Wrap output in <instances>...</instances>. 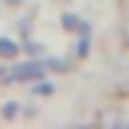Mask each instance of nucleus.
I'll use <instances>...</instances> for the list:
<instances>
[{
  "label": "nucleus",
  "mask_w": 129,
  "mask_h": 129,
  "mask_svg": "<svg viewBox=\"0 0 129 129\" xmlns=\"http://www.w3.org/2000/svg\"><path fill=\"white\" fill-rule=\"evenodd\" d=\"M39 78H48V66L45 57H27V60H12L6 63L3 84H33Z\"/></svg>",
  "instance_id": "obj_1"
},
{
  "label": "nucleus",
  "mask_w": 129,
  "mask_h": 129,
  "mask_svg": "<svg viewBox=\"0 0 129 129\" xmlns=\"http://www.w3.org/2000/svg\"><path fill=\"white\" fill-rule=\"evenodd\" d=\"M117 30H120V42L129 45V0H120V21H117Z\"/></svg>",
  "instance_id": "obj_4"
},
{
  "label": "nucleus",
  "mask_w": 129,
  "mask_h": 129,
  "mask_svg": "<svg viewBox=\"0 0 129 129\" xmlns=\"http://www.w3.org/2000/svg\"><path fill=\"white\" fill-rule=\"evenodd\" d=\"M66 57H69V54H66ZM66 57H48V54H45V66H48V72H57V75L69 72L75 57H72V60H66Z\"/></svg>",
  "instance_id": "obj_5"
},
{
  "label": "nucleus",
  "mask_w": 129,
  "mask_h": 129,
  "mask_svg": "<svg viewBox=\"0 0 129 129\" xmlns=\"http://www.w3.org/2000/svg\"><path fill=\"white\" fill-rule=\"evenodd\" d=\"M21 111H24V108H21V102H18V99H6V102L0 105V117H3V120H15Z\"/></svg>",
  "instance_id": "obj_8"
},
{
  "label": "nucleus",
  "mask_w": 129,
  "mask_h": 129,
  "mask_svg": "<svg viewBox=\"0 0 129 129\" xmlns=\"http://www.w3.org/2000/svg\"><path fill=\"white\" fill-rule=\"evenodd\" d=\"M72 57L75 60H87L90 57V36H78V42L72 48Z\"/></svg>",
  "instance_id": "obj_9"
},
{
  "label": "nucleus",
  "mask_w": 129,
  "mask_h": 129,
  "mask_svg": "<svg viewBox=\"0 0 129 129\" xmlns=\"http://www.w3.org/2000/svg\"><path fill=\"white\" fill-rule=\"evenodd\" d=\"M21 45H24V54H30V57H45V45H42V42H33L30 36L21 39Z\"/></svg>",
  "instance_id": "obj_10"
},
{
  "label": "nucleus",
  "mask_w": 129,
  "mask_h": 129,
  "mask_svg": "<svg viewBox=\"0 0 129 129\" xmlns=\"http://www.w3.org/2000/svg\"><path fill=\"white\" fill-rule=\"evenodd\" d=\"M24 54V45L18 39H9V36H0V63H12Z\"/></svg>",
  "instance_id": "obj_3"
},
{
  "label": "nucleus",
  "mask_w": 129,
  "mask_h": 129,
  "mask_svg": "<svg viewBox=\"0 0 129 129\" xmlns=\"http://www.w3.org/2000/svg\"><path fill=\"white\" fill-rule=\"evenodd\" d=\"M78 24H81V15L78 12H63L60 15V30L63 33H78Z\"/></svg>",
  "instance_id": "obj_7"
},
{
  "label": "nucleus",
  "mask_w": 129,
  "mask_h": 129,
  "mask_svg": "<svg viewBox=\"0 0 129 129\" xmlns=\"http://www.w3.org/2000/svg\"><path fill=\"white\" fill-rule=\"evenodd\" d=\"M54 90H57V84L48 81V78H39V81H33V84H30V96H51Z\"/></svg>",
  "instance_id": "obj_6"
},
{
  "label": "nucleus",
  "mask_w": 129,
  "mask_h": 129,
  "mask_svg": "<svg viewBox=\"0 0 129 129\" xmlns=\"http://www.w3.org/2000/svg\"><path fill=\"white\" fill-rule=\"evenodd\" d=\"M114 90L117 96H129V45H123L114 57Z\"/></svg>",
  "instance_id": "obj_2"
},
{
  "label": "nucleus",
  "mask_w": 129,
  "mask_h": 129,
  "mask_svg": "<svg viewBox=\"0 0 129 129\" xmlns=\"http://www.w3.org/2000/svg\"><path fill=\"white\" fill-rule=\"evenodd\" d=\"M57 3H69V0H57Z\"/></svg>",
  "instance_id": "obj_11"
}]
</instances>
